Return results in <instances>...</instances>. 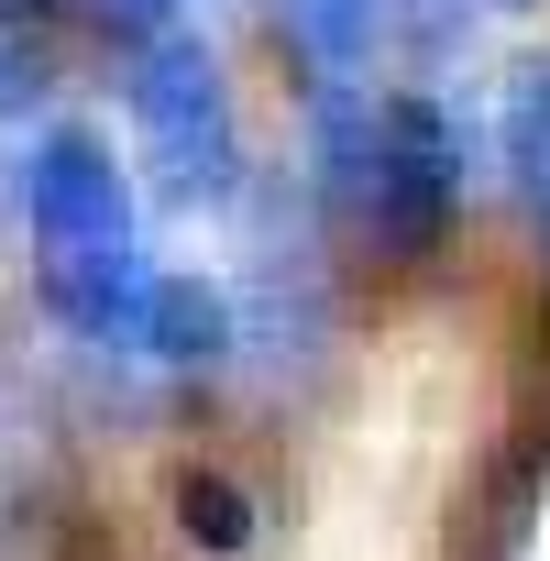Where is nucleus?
Returning a JSON list of instances; mask_svg holds the SVG:
<instances>
[{
  "mask_svg": "<svg viewBox=\"0 0 550 561\" xmlns=\"http://www.w3.org/2000/svg\"><path fill=\"white\" fill-rule=\"evenodd\" d=\"M320 187L386 264H419V253H440V231L462 209V133L429 89H397V100L331 89L320 100Z\"/></svg>",
  "mask_w": 550,
  "mask_h": 561,
  "instance_id": "2",
  "label": "nucleus"
},
{
  "mask_svg": "<svg viewBox=\"0 0 550 561\" xmlns=\"http://www.w3.org/2000/svg\"><path fill=\"white\" fill-rule=\"evenodd\" d=\"M23 231H34V287L56 298V320L133 342L154 275H144V242H133V176H122L111 133L56 122L23 154Z\"/></svg>",
  "mask_w": 550,
  "mask_h": 561,
  "instance_id": "1",
  "label": "nucleus"
},
{
  "mask_svg": "<svg viewBox=\"0 0 550 561\" xmlns=\"http://www.w3.org/2000/svg\"><path fill=\"white\" fill-rule=\"evenodd\" d=\"M495 144H506V176H517V198H528V220H539V242H550V56H528V67L506 78Z\"/></svg>",
  "mask_w": 550,
  "mask_h": 561,
  "instance_id": "5",
  "label": "nucleus"
},
{
  "mask_svg": "<svg viewBox=\"0 0 550 561\" xmlns=\"http://www.w3.org/2000/svg\"><path fill=\"white\" fill-rule=\"evenodd\" d=\"M176 528H187L198 550H242V539H253V495H242L231 473H176Z\"/></svg>",
  "mask_w": 550,
  "mask_h": 561,
  "instance_id": "7",
  "label": "nucleus"
},
{
  "mask_svg": "<svg viewBox=\"0 0 550 561\" xmlns=\"http://www.w3.org/2000/svg\"><path fill=\"white\" fill-rule=\"evenodd\" d=\"M287 23H298V45H309V67H320V78H353V67L375 56L386 0H287Z\"/></svg>",
  "mask_w": 550,
  "mask_h": 561,
  "instance_id": "6",
  "label": "nucleus"
},
{
  "mask_svg": "<svg viewBox=\"0 0 550 561\" xmlns=\"http://www.w3.org/2000/svg\"><path fill=\"white\" fill-rule=\"evenodd\" d=\"M133 342H144L154 364H220V353H231V298L209 287V275H154Z\"/></svg>",
  "mask_w": 550,
  "mask_h": 561,
  "instance_id": "4",
  "label": "nucleus"
},
{
  "mask_svg": "<svg viewBox=\"0 0 550 561\" xmlns=\"http://www.w3.org/2000/svg\"><path fill=\"white\" fill-rule=\"evenodd\" d=\"M67 12H89V23H111V34H144V45H154V34L187 12V0H67Z\"/></svg>",
  "mask_w": 550,
  "mask_h": 561,
  "instance_id": "8",
  "label": "nucleus"
},
{
  "mask_svg": "<svg viewBox=\"0 0 550 561\" xmlns=\"http://www.w3.org/2000/svg\"><path fill=\"white\" fill-rule=\"evenodd\" d=\"M133 144H144V165L176 198H231L242 111H231V78H220V56L198 34H154L133 56Z\"/></svg>",
  "mask_w": 550,
  "mask_h": 561,
  "instance_id": "3",
  "label": "nucleus"
}]
</instances>
